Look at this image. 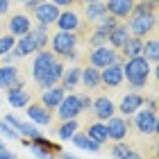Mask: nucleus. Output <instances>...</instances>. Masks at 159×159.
<instances>
[{"label":"nucleus","instance_id":"obj_1","mask_svg":"<svg viewBox=\"0 0 159 159\" xmlns=\"http://www.w3.org/2000/svg\"><path fill=\"white\" fill-rule=\"evenodd\" d=\"M150 64L146 57H129L127 61H123V77L127 80V84L132 86L134 91H141L148 86V80H150Z\"/></svg>","mask_w":159,"mask_h":159},{"label":"nucleus","instance_id":"obj_2","mask_svg":"<svg viewBox=\"0 0 159 159\" xmlns=\"http://www.w3.org/2000/svg\"><path fill=\"white\" fill-rule=\"evenodd\" d=\"M48 46H52V55L55 57H61V59H80V39L75 32H61L57 30L52 34V39L48 41Z\"/></svg>","mask_w":159,"mask_h":159},{"label":"nucleus","instance_id":"obj_3","mask_svg":"<svg viewBox=\"0 0 159 159\" xmlns=\"http://www.w3.org/2000/svg\"><path fill=\"white\" fill-rule=\"evenodd\" d=\"M127 30L132 37L146 39L148 34L157 30V14H129L127 16Z\"/></svg>","mask_w":159,"mask_h":159},{"label":"nucleus","instance_id":"obj_4","mask_svg":"<svg viewBox=\"0 0 159 159\" xmlns=\"http://www.w3.org/2000/svg\"><path fill=\"white\" fill-rule=\"evenodd\" d=\"M86 59H89V66L98 68V70L111 66V64H123V61H125V59L120 57L118 50H114V48H109V46H100V48L89 50V52H86Z\"/></svg>","mask_w":159,"mask_h":159},{"label":"nucleus","instance_id":"obj_5","mask_svg":"<svg viewBox=\"0 0 159 159\" xmlns=\"http://www.w3.org/2000/svg\"><path fill=\"white\" fill-rule=\"evenodd\" d=\"M132 125L136 127V132L141 134H157L159 132V120H157V114L150 111V109H139L132 114Z\"/></svg>","mask_w":159,"mask_h":159},{"label":"nucleus","instance_id":"obj_6","mask_svg":"<svg viewBox=\"0 0 159 159\" xmlns=\"http://www.w3.org/2000/svg\"><path fill=\"white\" fill-rule=\"evenodd\" d=\"M84 18H82V11L75 9V7H68L66 11H59V16H57V27H59L61 32H77L80 27H82Z\"/></svg>","mask_w":159,"mask_h":159},{"label":"nucleus","instance_id":"obj_7","mask_svg":"<svg viewBox=\"0 0 159 159\" xmlns=\"http://www.w3.org/2000/svg\"><path fill=\"white\" fill-rule=\"evenodd\" d=\"M59 59V57H55L52 55V50H39L37 57H34V61H32V77H34V82H39V80L48 73L50 68H52V64Z\"/></svg>","mask_w":159,"mask_h":159},{"label":"nucleus","instance_id":"obj_8","mask_svg":"<svg viewBox=\"0 0 159 159\" xmlns=\"http://www.w3.org/2000/svg\"><path fill=\"white\" fill-rule=\"evenodd\" d=\"M59 120L64 123V120H73V118H77L80 114H82L84 109H82V102H80V96L77 93H70V96H64V100L59 102Z\"/></svg>","mask_w":159,"mask_h":159},{"label":"nucleus","instance_id":"obj_9","mask_svg":"<svg viewBox=\"0 0 159 159\" xmlns=\"http://www.w3.org/2000/svg\"><path fill=\"white\" fill-rule=\"evenodd\" d=\"M25 80L20 77V68L18 66H0V89H23Z\"/></svg>","mask_w":159,"mask_h":159},{"label":"nucleus","instance_id":"obj_10","mask_svg":"<svg viewBox=\"0 0 159 159\" xmlns=\"http://www.w3.org/2000/svg\"><path fill=\"white\" fill-rule=\"evenodd\" d=\"M7 34H11L14 39H18V37H25L27 32L32 30V20L30 16H27L25 11H18V14H11L9 20H7Z\"/></svg>","mask_w":159,"mask_h":159},{"label":"nucleus","instance_id":"obj_11","mask_svg":"<svg viewBox=\"0 0 159 159\" xmlns=\"http://www.w3.org/2000/svg\"><path fill=\"white\" fill-rule=\"evenodd\" d=\"M105 129H107V136L111 141H123L129 134V120L123 116H111L105 120Z\"/></svg>","mask_w":159,"mask_h":159},{"label":"nucleus","instance_id":"obj_12","mask_svg":"<svg viewBox=\"0 0 159 159\" xmlns=\"http://www.w3.org/2000/svg\"><path fill=\"white\" fill-rule=\"evenodd\" d=\"M30 150H32V155L34 157H39V159H48V157H52L55 152H61V148L57 146V143H52V141H48L46 136H37V139H32L30 143Z\"/></svg>","mask_w":159,"mask_h":159},{"label":"nucleus","instance_id":"obj_13","mask_svg":"<svg viewBox=\"0 0 159 159\" xmlns=\"http://www.w3.org/2000/svg\"><path fill=\"white\" fill-rule=\"evenodd\" d=\"M59 7L57 5H52V2H41V5H37L34 9L30 11V14H34V18L39 20L41 25H55L57 23V16H59Z\"/></svg>","mask_w":159,"mask_h":159},{"label":"nucleus","instance_id":"obj_14","mask_svg":"<svg viewBox=\"0 0 159 159\" xmlns=\"http://www.w3.org/2000/svg\"><path fill=\"white\" fill-rule=\"evenodd\" d=\"M125 82L123 77V64H111L100 70V84L107 86V89H118V86Z\"/></svg>","mask_w":159,"mask_h":159},{"label":"nucleus","instance_id":"obj_15","mask_svg":"<svg viewBox=\"0 0 159 159\" xmlns=\"http://www.w3.org/2000/svg\"><path fill=\"white\" fill-rule=\"evenodd\" d=\"M91 109H93V114H96V118L100 123H105L107 118H111L116 114V105H114V100L109 96H98L91 102Z\"/></svg>","mask_w":159,"mask_h":159},{"label":"nucleus","instance_id":"obj_16","mask_svg":"<svg viewBox=\"0 0 159 159\" xmlns=\"http://www.w3.org/2000/svg\"><path fill=\"white\" fill-rule=\"evenodd\" d=\"M136 0H107L105 7H107V14L114 16L116 20H125L129 14H132V7H134Z\"/></svg>","mask_w":159,"mask_h":159},{"label":"nucleus","instance_id":"obj_17","mask_svg":"<svg viewBox=\"0 0 159 159\" xmlns=\"http://www.w3.org/2000/svg\"><path fill=\"white\" fill-rule=\"evenodd\" d=\"M143 102H146V98H143L141 93L132 91V93H125V96L120 98L118 109H120V114H123V116H132L134 111H139L141 107H143Z\"/></svg>","mask_w":159,"mask_h":159},{"label":"nucleus","instance_id":"obj_18","mask_svg":"<svg viewBox=\"0 0 159 159\" xmlns=\"http://www.w3.org/2000/svg\"><path fill=\"white\" fill-rule=\"evenodd\" d=\"M64 96H66V91H64L61 86L57 84V86H52V89H43L39 102H41L43 107H46V109L52 111V109H57V107H59V102L64 100Z\"/></svg>","mask_w":159,"mask_h":159},{"label":"nucleus","instance_id":"obj_19","mask_svg":"<svg viewBox=\"0 0 159 159\" xmlns=\"http://www.w3.org/2000/svg\"><path fill=\"white\" fill-rule=\"evenodd\" d=\"M61 73H64V61H61V59H57V61L52 64V68H50V70H48V73L39 80L37 84L41 86V89H52V86H57V84H59Z\"/></svg>","mask_w":159,"mask_h":159},{"label":"nucleus","instance_id":"obj_20","mask_svg":"<svg viewBox=\"0 0 159 159\" xmlns=\"http://www.w3.org/2000/svg\"><path fill=\"white\" fill-rule=\"evenodd\" d=\"M27 116H30L32 123H39V125H50L52 123V111L46 109L41 102L27 105Z\"/></svg>","mask_w":159,"mask_h":159},{"label":"nucleus","instance_id":"obj_21","mask_svg":"<svg viewBox=\"0 0 159 159\" xmlns=\"http://www.w3.org/2000/svg\"><path fill=\"white\" fill-rule=\"evenodd\" d=\"M27 37L32 39V43H34V50H46L48 48V41H50V34H48V25H32V30L27 32Z\"/></svg>","mask_w":159,"mask_h":159},{"label":"nucleus","instance_id":"obj_22","mask_svg":"<svg viewBox=\"0 0 159 159\" xmlns=\"http://www.w3.org/2000/svg\"><path fill=\"white\" fill-rule=\"evenodd\" d=\"M107 16V7L105 2H91V5H84L82 7V18L86 20V23H98L100 18Z\"/></svg>","mask_w":159,"mask_h":159},{"label":"nucleus","instance_id":"obj_23","mask_svg":"<svg viewBox=\"0 0 159 159\" xmlns=\"http://www.w3.org/2000/svg\"><path fill=\"white\" fill-rule=\"evenodd\" d=\"M80 75H82V68L77 66H70V68H64V73H61V80H59V86L64 91H73L75 86L80 84Z\"/></svg>","mask_w":159,"mask_h":159},{"label":"nucleus","instance_id":"obj_24","mask_svg":"<svg viewBox=\"0 0 159 159\" xmlns=\"http://www.w3.org/2000/svg\"><path fill=\"white\" fill-rule=\"evenodd\" d=\"M132 34H129V30H127V25H123V23H118L114 30L109 32V37H107V43H109V48H114V50H120L123 48V43H125Z\"/></svg>","mask_w":159,"mask_h":159},{"label":"nucleus","instance_id":"obj_25","mask_svg":"<svg viewBox=\"0 0 159 159\" xmlns=\"http://www.w3.org/2000/svg\"><path fill=\"white\" fill-rule=\"evenodd\" d=\"M150 39H143V52L141 57H146L150 64H157L159 61V41H157V30L152 34H148Z\"/></svg>","mask_w":159,"mask_h":159},{"label":"nucleus","instance_id":"obj_26","mask_svg":"<svg viewBox=\"0 0 159 159\" xmlns=\"http://www.w3.org/2000/svg\"><path fill=\"white\" fill-rule=\"evenodd\" d=\"M80 82L84 84V89L86 91H96V89H100V70L98 68H93V66H86V68H82V75H80Z\"/></svg>","mask_w":159,"mask_h":159},{"label":"nucleus","instance_id":"obj_27","mask_svg":"<svg viewBox=\"0 0 159 159\" xmlns=\"http://www.w3.org/2000/svg\"><path fill=\"white\" fill-rule=\"evenodd\" d=\"M143 52V39L139 37H129L120 48V57L123 59H129V57H139Z\"/></svg>","mask_w":159,"mask_h":159},{"label":"nucleus","instance_id":"obj_28","mask_svg":"<svg viewBox=\"0 0 159 159\" xmlns=\"http://www.w3.org/2000/svg\"><path fill=\"white\" fill-rule=\"evenodd\" d=\"M7 102L11 107H27L30 105V93L25 89H7Z\"/></svg>","mask_w":159,"mask_h":159},{"label":"nucleus","instance_id":"obj_29","mask_svg":"<svg viewBox=\"0 0 159 159\" xmlns=\"http://www.w3.org/2000/svg\"><path fill=\"white\" fill-rule=\"evenodd\" d=\"M86 136L93 139L96 143H100V146L107 143V139H109V136H107V129H105V123H100V120L89 123V125H86Z\"/></svg>","mask_w":159,"mask_h":159},{"label":"nucleus","instance_id":"obj_30","mask_svg":"<svg viewBox=\"0 0 159 159\" xmlns=\"http://www.w3.org/2000/svg\"><path fill=\"white\" fill-rule=\"evenodd\" d=\"M111 155L116 157V159H143L134 148H129L127 143H123V141H116L111 146Z\"/></svg>","mask_w":159,"mask_h":159},{"label":"nucleus","instance_id":"obj_31","mask_svg":"<svg viewBox=\"0 0 159 159\" xmlns=\"http://www.w3.org/2000/svg\"><path fill=\"white\" fill-rule=\"evenodd\" d=\"M75 143L77 148H82V150H86V152H100V150H102V146H100V143H96L93 139H89V136L86 134H73V139H70Z\"/></svg>","mask_w":159,"mask_h":159},{"label":"nucleus","instance_id":"obj_32","mask_svg":"<svg viewBox=\"0 0 159 159\" xmlns=\"http://www.w3.org/2000/svg\"><path fill=\"white\" fill-rule=\"evenodd\" d=\"M14 52H16V57L20 59V57H27V55H32L34 52V43H32V39L27 37H18L16 39V46H14Z\"/></svg>","mask_w":159,"mask_h":159},{"label":"nucleus","instance_id":"obj_33","mask_svg":"<svg viewBox=\"0 0 159 159\" xmlns=\"http://www.w3.org/2000/svg\"><path fill=\"white\" fill-rule=\"evenodd\" d=\"M75 132H77V118H73V120H64L61 125H59V129H57V134H59L61 141H70Z\"/></svg>","mask_w":159,"mask_h":159},{"label":"nucleus","instance_id":"obj_34","mask_svg":"<svg viewBox=\"0 0 159 159\" xmlns=\"http://www.w3.org/2000/svg\"><path fill=\"white\" fill-rule=\"evenodd\" d=\"M14 46H16V39H14L11 34H2V37H0V57L7 55Z\"/></svg>","mask_w":159,"mask_h":159},{"label":"nucleus","instance_id":"obj_35","mask_svg":"<svg viewBox=\"0 0 159 159\" xmlns=\"http://www.w3.org/2000/svg\"><path fill=\"white\" fill-rule=\"evenodd\" d=\"M0 134H5V136H7V139H18V134H16V132H14V129H11L9 125H7V123H5V120H0Z\"/></svg>","mask_w":159,"mask_h":159},{"label":"nucleus","instance_id":"obj_36","mask_svg":"<svg viewBox=\"0 0 159 159\" xmlns=\"http://www.w3.org/2000/svg\"><path fill=\"white\" fill-rule=\"evenodd\" d=\"M16 59H18V57H16V52H14V48L7 55H2V64H5V66H7V64H11V61H16Z\"/></svg>","mask_w":159,"mask_h":159},{"label":"nucleus","instance_id":"obj_37","mask_svg":"<svg viewBox=\"0 0 159 159\" xmlns=\"http://www.w3.org/2000/svg\"><path fill=\"white\" fill-rule=\"evenodd\" d=\"M80 102H82V109H91V102H93V100L89 98V93H82V96H80Z\"/></svg>","mask_w":159,"mask_h":159},{"label":"nucleus","instance_id":"obj_38","mask_svg":"<svg viewBox=\"0 0 159 159\" xmlns=\"http://www.w3.org/2000/svg\"><path fill=\"white\" fill-rule=\"evenodd\" d=\"M52 5H57V7H75L77 2L75 0H52Z\"/></svg>","mask_w":159,"mask_h":159},{"label":"nucleus","instance_id":"obj_39","mask_svg":"<svg viewBox=\"0 0 159 159\" xmlns=\"http://www.w3.org/2000/svg\"><path fill=\"white\" fill-rule=\"evenodd\" d=\"M9 5H11V0H0V16L9 14Z\"/></svg>","mask_w":159,"mask_h":159},{"label":"nucleus","instance_id":"obj_40","mask_svg":"<svg viewBox=\"0 0 159 159\" xmlns=\"http://www.w3.org/2000/svg\"><path fill=\"white\" fill-rule=\"evenodd\" d=\"M41 2H46V0H25V9L27 11H32L37 5H41Z\"/></svg>","mask_w":159,"mask_h":159},{"label":"nucleus","instance_id":"obj_41","mask_svg":"<svg viewBox=\"0 0 159 159\" xmlns=\"http://www.w3.org/2000/svg\"><path fill=\"white\" fill-rule=\"evenodd\" d=\"M143 105H148V109L157 114V100H155V96H152V98H150V100H146V102H143Z\"/></svg>","mask_w":159,"mask_h":159},{"label":"nucleus","instance_id":"obj_42","mask_svg":"<svg viewBox=\"0 0 159 159\" xmlns=\"http://www.w3.org/2000/svg\"><path fill=\"white\" fill-rule=\"evenodd\" d=\"M0 159H16V155L9 152V150H0Z\"/></svg>","mask_w":159,"mask_h":159},{"label":"nucleus","instance_id":"obj_43","mask_svg":"<svg viewBox=\"0 0 159 159\" xmlns=\"http://www.w3.org/2000/svg\"><path fill=\"white\" fill-rule=\"evenodd\" d=\"M77 5H91V2H102V0H75Z\"/></svg>","mask_w":159,"mask_h":159},{"label":"nucleus","instance_id":"obj_44","mask_svg":"<svg viewBox=\"0 0 159 159\" xmlns=\"http://www.w3.org/2000/svg\"><path fill=\"white\" fill-rule=\"evenodd\" d=\"M0 150H7V148H5V143H2V141H0Z\"/></svg>","mask_w":159,"mask_h":159},{"label":"nucleus","instance_id":"obj_45","mask_svg":"<svg viewBox=\"0 0 159 159\" xmlns=\"http://www.w3.org/2000/svg\"><path fill=\"white\" fill-rule=\"evenodd\" d=\"M148 2H152V5H157V0H148Z\"/></svg>","mask_w":159,"mask_h":159},{"label":"nucleus","instance_id":"obj_46","mask_svg":"<svg viewBox=\"0 0 159 159\" xmlns=\"http://www.w3.org/2000/svg\"><path fill=\"white\" fill-rule=\"evenodd\" d=\"M148 159H157V157H155V155H152V157H148Z\"/></svg>","mask_w":159,"mask_h":159},{"label":"nucleus","instance_id":"obj_47","mask_svg":"<svg viewBox=\"0 0 159 159\" xmlns=\"http://www.w3.org/2000/svg\"><path fill=\"white\" fill-rule=\"evenodd\" d=\"M16 2H25V0H16Z\"/></svg>","mask_w":159,"mask_h":159}]
</instances>
